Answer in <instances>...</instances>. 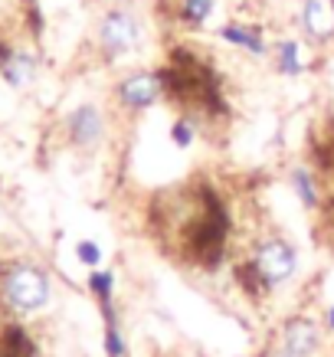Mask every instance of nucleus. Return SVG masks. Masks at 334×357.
<instances>
[{
  "instance_id": "1",
  "label": "nucleus",
  "mask_w": 334,
  "mask_h": 357,
  "mask_svg": "<svg viewBox=\"0 0 334 357\" xmlns=\"http://www.w3.org/2000/svg\"><path fill=\"white\" fill-rule=\"evenodd\" d=\"M56 285L50 269H43L33 259H17L3 266L0 272V308L7 314L20 318H36L53 305Z\"/></svg>"
},
{
  "instance_id": "2",
  "label": "nucleus",
  "mask_w": 334,
  "mask_h": 357,
  "mask_svg": "<svg viewBox=\"0 0 334 357\" xmlns=\"http://www.w3.org/2000/svg\"><path fill=\"white\" fill-rule=\"evenodd\" d=\"M246 262L252 266V272L259 275L262 289L269 295L291 285V282L298 279V272H302V252L282 233H262L252 243V249H249Z\"/></svg>"
},
{
  "instance_id": "3",
  "label": "nucleus",
  "mask_w": 334,
  "mask_h": 357,
  "mask_svg": "<svg viewBox=\"0 0 334 357\" xmlns=\"http://www.w3.org/2000/svg\"><path fill=\"white\" fill-rule=\"evenodd\" d=\"M144 43V20L131 7H108L96 23V46L105 59H125Z\"/></svg>"
},
{
  "instance_id": "4",
  "label": "nucleus",
  "mask_w": 334,
  "mask_h": 357,
  "mask_svg": "<svg viewBox=\"0 0 334 357\" xmlns=\"http://www.w3.org/2000/svg\"><path fill=\"white\" fill-rule=\"evenodd\" d=\"M63 131L69 148H76L79 154H96L105 144L108 119L98 102H79L76 109L63 119Z\"/></svg>"
},
{
  "instance_id": "5",
  "label": "nucleus",
  "mask_w": 334,
  "mask_h": 357,
  "mask_svg": "<svg viewBox=\"0 0 334 357\" xmlns=\"http://www.w3.org/2000/svg\"><path fill=\"white\" fill-rule=\"evenodd\" d=\"M161 96H164V79L158 73H151V69H135L115 86V102L131 115L154 109L161 102Z\"/></svg>"
},
{
  "instance_id": "6",
  "label": "nucleus",
  "mask_w": 334,
  "mask_h": 357,
  "mask_svg": "<svg viewBox=\"0 0 334 357\" xmlns=\"http://www.w3.org/2000/svg\"><path fill=\"white\" fill-rule=\"evenodd\" d=\"M298 33L312 46H334V0H302Z\"/></svg>"
},
{
  "instance_id": "7",
  "label": "nucleus",
  "mask_w": 334,
  "mask_h": 357,
  "mask_svg": "<svg viewBox=\"0 0 334 357\" xmlns=\"http://www.w3.org/2000/svg\"><path fill=\"white\" fill-rule=\"evenodd\" d=\"M36 76H40V59L26 50H10V53L0 56V79L10 89L23 92V89L36 86Z\"/></svg>"
},
{
  "instance_id": "8",
  "label": "nucleus",
  "mask_w": 334,
  "mask_h": 357,
  "mask_svg": "<svg viewBox=\"0 0 334 357\" xmlns=\"http://www.w3.org/2000/svg\"><path fill=\"white\" fill-rule=\"evenodd\" d=\"M269 59H272V69L279 73L282 79H298L305 76V40L298 36H282L275 43L269 46Z\"/></svg>"
},
{
  "instance_id": "9",
  "label": "nucleus",
  "mask_w": 334,
  "mask_h": 357,
  "mask_svg": "<svg viewBox=\"0 0 334 357\" xmlns=\"http://www.w3.org/2000/svg\"><path fill=\"white\" fill-rule=\"evenodd\" d=\"M289 190L291 197L298 200V206L302 210H308V213H314L318 206H321L324 200V190H321V181H318V174L308 167V164H291L289 167Z\"/></svg>"
},
{
  "instance_id": "10",
  "label": "nucleus",
  "mask_w": 334,
  "mask_h": 357,
  "mask_svg": "<svg viewBox=\"0 0 334 357\" xmlns=\"http://www.w3.org/2000/svg\"><path fill=\"white\" fill-rule=\"evenodd\" d=\"M98 312H102V351H105V357H131L128 335H125L119 318V302H102Z\"/></svg>"
},
{
  "instance_id": "11",
  "label": "nucleus",
  "mask_w": 334,
  "mask_h": 357,
  "mask_svg": "<svg viewBox=\"0 0 334 357\" xmlns=\"http://www.w3.org/2000/svg\"><path fill=\"white\" fill-rule=\"evenodd\" d=\"M216 36H220L227 46H233V50L249 53L252 59H266V56H269V46H272L259 30H249V26H243V23H236V20L223 23V26L216 30Z\"/></svg>"
},
{
  "instance_id": "12",
  "label": "nucleus",
  "mask_w": 334,
  "mask_h": 357,
  "mask_svg": "<svg viewBox=\"0 0 334 357\" xmlns=\"http://www.w3.org/2000/svg\"><path fill=\"white\" fill-rule=\"evenodd\" d=\"M115 285H119V279H115L112 269H92L86 275V289H89V295L96 298V305L115 302Z\"/></svg>"
},
{
  "instance_id": "13",
  "label": "nucleus",
  "mask_w": 334,
  "mask_h": 357,
  "mask_svg": "<svg viewBox=\"0 0 334 357\" xmlns=\"http://www.w3.org/2000/svg\"><path fill=\"white\" fill-rule=\"evenodd\" d=\"M216 10V0H177V17L187 26H204Z\"/></svg>"
},
{
  "instance_id": "14",
  "label": "nucleus",
  "mask_w": 334,
  "mask_h": 357,
  "mask_svg": "<svg viewBox=\"0 0 334 357\" xmlns=\"http://www.w3.org/2000/svg\"><path fill=\"white\" fill-rule=\"evenodd\" d=\"M76 262L82 266L86 272L92 269H102V262H105V249L98 239H76Z\"/></svg>"
},
{
  "instance_id": "15",
  "label": "nucleus",
  "mask_w": 334,
  "mask_h": 357,
  "mask_svg": "<svg viewBox=\"0 0 334 357\" xmlns=\"http://www.w3.org/2000/svg\"><path fill=\"white\" fill-rule=\"evenodd\" d=\"M194 141H197L194 119H187V115L174 119V125H171V144L174 148H177V151H187V148H194Z\"/></svg>"
},
{
  "instance_id": "16",
  "label": "nucleus",
  "mask_w": 334,
  "mask_h": 357,
  "mask_svg": "<svg viewBox=\"0 0 334 357\" xmlns=\"http://www.w3.org/2000/svg\"><path fill=\"white\" fill-rule=\"evenodd\" d=\"M318 318H321L324 335H328V337H334V302H331V305H324V308H321V314H318Z\"/></svg>"
}]
</instances>
